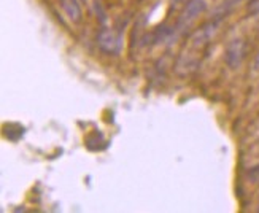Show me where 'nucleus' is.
<instances>
[{"mask_svg": "<svg viewBox=\"0 0 259 213\" xmlns=\"http://www.w3.org/2000/svg\"><path fill=\"white\" fill-rule=\"evenodd\" d=\"M254 67H256V70L259 72V53H257V58H256V62H254Z\"/></svg>", "mask_w": 259, "mask_h": 213, "instance_id": "nucleus-7", "label": "nucleus"}, {"mask_svg": "<svg viewBox=\"0 0 259 213\" xmlns=\"http://www.w3.org/2000/svg\"><path fill=\"white\" fill-rule=\"evenodd\" d=\"M257 210H259V208H257Z\"/></svg>", "mask_w": 259, "mask_h": 213, "instance_id": "nucleus-8", "label": "nucleus"}, {"mask_svg": "<svg viewBox=\"0 0 259 213\" xmlns=\"http://www.w3.org/2000/svg\"><path fill=\"white\" fill-rule=\"evenodd\" d=\"M62 8L65 11V15L69 16L73 22L81 21V8L80 4L76 0H62Z\"/></svg>", "mask_w": 259, "mask_h": 213, "instance_id": "nucleus-4", "label": "nucleus"}, {"mask_svg": "<svg viewBox=\"0 0 259 213\" xmlns=\"http://www.w3.org/2000/svg\"><path fill=\"white\" fill-rule=\"evenodd\" d=\"M246 177H248V180L253 183V185H259V164L251 167V169L246 172Z\"/></svg>", "mask_w": 259, "mask_h": 213, "instance_id": "nucleus-5", "label": "nucleus"}, {"mask_svg": "<svg viewBox=\"0 0 259 213\" xmlns=\"http://www.w3.org/2000/svg\"><path fill=\"white\" fill-rule=\"evenodd\" d=\"M207 10V4L205 0H189L186 4L185 10L182 11V15L178 16V21L174 27V33L172 37H177L180 32H183L185 29H188L199 15H202Z\"/></svg>", "mask_w": 259, "mask_h": 213, "instance_id": "nucleus-1", "label": "nucleus"}, {"mask_svg": "<svg viewBox=\"0 0 259 213\" xmlns=\"http://www.w3.org/2000/svg\"><path fill=\"white\" fill-rule=\"evenodd\" d=\"M246 11H248V15L251 16L259 15V0H250L248 5H246Z\"/></svg>", "mask_w": 259, "mask_h": 213, "instance_id": "nucleus-6", "label": "nucleus"}, {"mask_svg": "<svg viewBox=\"0 0 259 213\" xmlns=\"http://www.w3.org/2000/svg\"><path fill=\"white\" fill-rule=\"evenodd\" d=\"M97 47L105 54H116L119 51V37L111 29H102L97 33Z\"/></svg>", "mask_w": 259, "mask_h": 213, "instance_id": "nucleus-3", "label": "nucleus"}, {"mask_svg": "<svg viewBox=\"0 0 259 213\" xmlns=\"http://www.w3.org/2000/svg\"><path fill=\"white\" fill-rule=\"evenodd\" d=\"M246 58V41L243 38H234L229 41L226 53H224V61L231 69H239Z\"/></svg>", "mask_w": 259, "mask_h": 213, "instance_id": "nucleus-2", "label": "nucleus"}]
</instances>
